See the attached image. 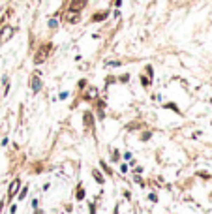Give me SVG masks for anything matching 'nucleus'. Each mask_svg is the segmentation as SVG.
Segmentation results:
<instances>
[{"mask_svg": "<svg viewBox=\"0 0 212 214\" xmlns=\"http://www.w3.org/2000/svg\"><path fill=\"white\" fill-rule=\"evenodd\" d=\"M54 53V43L51 40H43L38 43V47L32 53V64L34 66H41L49 60V56Z\"/></svg>", "mask_w": 212, "mask_h": 214, "instance_id": "1", "label": "nucleus"}, {"mask_svg": "<svg viewBox=\"0 0 212 214\" xmlns=\"http://www.w3.org/2000/svg\"><path fill=\"white\" fill-rule=\"evenodd\" d=\"M81 122H83V128L86 133H92L94 137H96V115H94V111L92 109H85L83 111V115H81Z\"/></svg>", "mask_w": 212, "mask_h": 214, "instance_id": "2", "label": "nucleus"}, {"mask_svg": "<svg viewBox=\"0 0 212 214\" xmlns=\"http://www.w3.org/2000/svg\"><path fill=\"white\" fill-rule=\"evenodd\" d=\"M28 88L32 90V94H40L43 90V79H41V72L36 70L28 77Z\"/></svg>", "mask_w": 212, "mask_h": 214, "instance_id": "3", "label": "nucleus"}, {"mask_svg": "<svg viewBox=\"0 0 212 214\" xmlns=\"http://www.w3.org/2000/svg\"><path fill=\"white\" fill-rule=\"evenodd\" d=\"M109 17H111V8L96 9V11L90 13V17H88V23H90V25H99V23H105Z\"/></svg>", "mask_w": 212, "mask_h": 214, "instance_id": "4", "label": "nucleus"}, {"mask_svg": "<svg viewBox=\"0 0 212 214\" xmlns=\"http://www.w3.org/2000/svg\"><path fill=\"white\" fill-rule=\"evenodd\" d=\"M90 0H68L66 2V13H83Z\"/></svg>", "mask_w": 212, "mask_h": 214, "instance_id": "5", "label": "nucleus"}, {"mask_svg": "<svg viewBox=\"0 0 212 214\" xmlns=\"http://www.w3.org/2000/svg\"><path fill=\"white\" fill-rule=\"evenodd\" d=\"M17 32H19V28H17V26L4 23V25H2V28H0V45H2V43H8V41L12 40Z\"/></svg>", "mask_w": 212, "mask_h": 214, "instance_id": "6", "label": "nucleus"}, {"mask_svg": "<svg viewBox=\"0 0 212 214\" xmlns=\"http://www.w3.org/2000/svg\"><path fill=\"white\" fill-rule=\"evenodd\" d=\"M21 186H23V180H21V177H13V178H12V182L8 184V199H6L8 203H12V201L17 197Z\"/></svg>", "mask_w": 212, "mask_h": 214, "instance_id": "7", "label": "nucleus"}, {"mask_svg": "<svg viewBox=\"0 0 212 214\" xmlns=\"http://www.w3.org/2000/svg\"><path fill=\"white\" fill-rule=\"evenodd\" d=\"M98 167L99 169H102V173L107 177V178H115V169H113V165H111V163H107L105 160H103V158H99V160H98Z\"/></svg>", "mask_w": 212, "mask_h": 214, "instance_id": "8", "label": "nucleus"}, {"mask_svg": "<svg viewBox=\"0 0 212 214\" xmlns=\"http://www.w3.org/2000/svg\"><path fill=\"white\" fill-rule=\"evenodd\" d=\"M90 177H92L94 182L99 184V186H103L107 182V177L102 173V169H99V167H90Z\"/></svg>", "mask_w": 212, "mask_h": 214, "instance_id": "9", "label": "nucleus"}, {"mask_svg": "<svg viewBox=\"0 0 212 214\" xmlns=\"http://www.w3.org/2000/svg\"><path fill=\"white\" fill-rule=\"evenodd\" d=\"M162 109L171 111V113H175V115H178V117H184V113H182L180 107H178L176 101H162Z\"/></svg>", "mask_w": 212, "mask_h": 214, "instance_id": "10", "label": "nucleus"}, {"mask_svg": "<svg viewBox=\"0 0 212 214\" xmlns=\"http://www.w3.org/2000/svg\"><path fill=\"white\" fill-rule=\"evenodd\" d=\"M152 137H154V132H152V130H150L148 126H147V128H143V130H139V132H137V139H139L141 143H148V141H150Z\"/></svg>", "mask_w": 212, "mask_h": 214, "instance_id": "11", "label": "nucleus"}, {"mask_svg": "<svg viewBox=\"0 0 212 214\" xmlns=\"http://www.w3.org/2000/svg\"><path fill=\"white\" fill-rule=\"evenodd\" d=\"M137 81H139V85L143 86V90H150V88H152V85H154V81H152V79H148V77L144 75L143 72L137 75Z\"/></svg>", "mask_w": 212, "mask_h": 214, "instance_id": "12", "label": "nucleus"}, {"mask_svg": "<svg viewBox=\"0 0 212 214\" xmlns=\"http://www.w3.org/2000/svg\"><path fill=\"white\" fill-rule=\"evenodd\" d=\"M66 23H68V25H79L81 23V19H83V13H68L66 17H62ZM60 19V21H62Z\"/></svg>", "mask_w": 212, "mask_h": 214, "instance_id": "13", "label": "nucleus"}, {"mask_svg": "<svg viewBox=\"0 0 212 214\" xmlns=\"http://www.w3.org/2000/svg\"><path fill=\"white\" fill-rule=\"evenodd\" d=\"M86 199V190H85V186H83V182H77V186H75V201H85Z\"/></svg>", "mask_w": 212, "mask_h": 214, "instance_id": "14", "label": "nucleus"}, {"mask_svg": "<svg viewBox=\"0 0 212 214\" xmlns=\"http://www.w3.org/2000/svg\"><path fill=\"white\" fill-rule=\"evenodd\" d=\"M109 160L113 162V163H120V162H122V150H120V149H111Z\"/></svg>", "mask_w": 212, "mask_h": 214, "instance_id": "15", "label": "nucleus"}, {"mask_svg": "<svg viewBox=\"0 0 212 214\" xmlns=\"http://www.w3.org/2000/svg\"><path fill=\"white\" fill-rule=\"evenodd\" d=\"M126 132H139V130H143V128H147V124H144V122H135V120H133V122H130V124H126Z\"/></svg>", "mask_w": 212, "mask_h": 214, "instance_id": "16", "label": "nucleus"}, {"mask_svg": "<svg viewBox=\"0 0 212 214\" xmlns=\"http://www.w3.org/2000/svg\"><path fill=\"white\" fill-rule=\"evenodd\" d=\"M60 19H57V17H51V19H47V28L51 30V32H54V30H58V26H60Z\"/></svg>", "mask_w": 212, "mask_h": 214, "instance_id": "17", "label": "nucleus"}, {"mask_svg": "<svg viewBox=\"0 0 212 214\" xmlns=\"http://www.w3.org/2000/svg\"><path fill=\"white\" fill-rule=\"evenodd\" d=\"M90 85L88 83V79L86 77H83V79H79V81H77V85H75V88H77V94H81L83 90H86V86Z\"/></svg>", "mask_w": 212, "mask_h": 214, "instance_id": "18", "label": "nucleus"}, {"mask_svg": "<svg viewBox=\"0 0 212 214\" xmlns=\"http://www.w3.org/2000/svg\"><path fill=\"white\" fill-rule=\"evenodd\" d=\"M131 81V75L126 72V73H120V75H116V85H128Z\"/></svg>", "mask_w": 212, "mask_h": 214, "instance_id": "19", "label": "nucleus"}, {"mask_svg": "<svg viewBox=\"0 0 212 214\" xmlns=\"http://www.w3.org/2000/svg\"><path fill=\"white\" fill-rule=\"evenodd\" d=\"M143 73L147 75L148 79H152V81H154V77H156V72H154V66H152V64H144V68H143Z\"/></svg>", "mask_w": 212, "mask_h": 214, "instance_id": "20", "label": "nucleus"}, {"mask_svg": "<svg viewBox=\"0 0 212 214\" xmlns=\"http://www.w3.org/2000/svg\"><path fill=\"white\" fill-rule=\"evenodd\" d=\"M92 111H94V115H96V120H98V122H102V120L107 118V111H105V109H92Z\"/></svg>", "mask_w": 212, "mask_h": 214, "instance_id": "21", "label": "nucleus"}, {"mask_svg": "<svg viewBox=\"0 0 212 214\" xmlns=\"http://www.w3.org/2000/svg\"><path fill=\"white\" fill-rule=\"evenodd\" d=\"M26 195H28V184H25V186H21V190H19V194H17V201H23V199H26Z\"/></svg>", "mask_w": 212, "mask_h": 214, "instance_id": "22", "label": "nucleus"}, {"mask_svg": "<svg viewBox=\"0 0 212 214\" xmlns=\"http://www.w3.org/2000/svg\"><path fill=\"white\" fill-rule=\"evenodd\" d=\"M130 169H131V167H130V163H128V162H120V163H118V173H120V175L130 173Z\"/></svg>", "mask_w": 212, "mask_h": 214, "instance_id": "23", "label": "nucleus"}, {"mask_svg": "<svg viewBox=\"0 0 212 214\" xmlns=\"http://www.w3.org/2000/svg\"><path fill=\"white\" fill-rule=\"evenodd\" d=\"M124 66V60H105V68H120Z\"/></svg>", "mask_w": 212, "mask_h": 214, "instance_id": "24", "label": "nucleus"}, {"mask_svg": "<svg viewBox=\"0 0 212 214\" xmlns=\"http://www.w3.org/2000/svg\"><path fill=\"white\" fill-rule=\"evenodd\" d=\"M130 171H131V173H133V175H143V173H144V167H143V165H139V163H137V165H133V167H131V169H130Z\"/></svg>", "mask_w": 212, "mask_h": 214, "instance_id": "25", "label": "nucleus"}, {"mask_svg": "<svg viewBox=\"0 0 212 214\" xmlns=\"http://www.w3.org/2000/svg\"><path fill=\"white\" fill-rule=\"evenodd\" d=\"M122 2H124V0H111V2H109V8L120 9V8H122Z\"/></svg>", "mask_w": 212, "mask_h": 214, "instance_id": "26", "label": "nucleus"}, {"mask_svg": "<svg viewBox=\"0 0 212 214\" xmlns=\"http://www.w3.org/2000/svg\"><path fill=\"white\" fill-rule=\"evenodd\" d=\"M131 158H133V152L131 150H124V152H122V162H130Z\"/></svg>", "mask_w": 212, "mask_h": 214, "instance_id": "27", "label": "nucleus"}, {"mask_svg": "<svg viewBox=\"0 0 212 214\" xmlns=\"http://www.w3.org/2000/svg\"><path fill=\"white\" fill-rule=\"evenodd\" d=\"M133 180H135V182H137L141 188H144V186H147V182H144V178H143L141 175H133Z\"/></svg>", "mask_w": 212, "mask_h": 214, "instance_id": "28", "label": "nucleus"}, {"mask_svg": "<svg viewBox=\"0 0 212 214\" xmlns=\"http://www.w3.org/2000/svg\"><path fill=\"white\" fill-rule=\"evenodd\" d=\"M68 98H70V92H68V90H62V92H58V100H60V101H66Z\"/></svg>", "mask_w": 212, "mask_h": 214, "instance_id": "29", "label": "nucleus"}, {"mask_svg": "<svg viewBox=\"0 0 212 214\" xmlns=\"http://www.w3.org/2000/svg\"><path fill=\"white\" fill-rule=\"evenodd\" d=\"M148 201L150 203H158L160 199H158V194H156V191H150V194H148Z\"/></svg>", "mask_w": 212, "mask_h": 214, "instance_id": "30", "label": "nucleus"}, {"mask_svg": "<svg viewBox=\"0 0 212 214\" xmlns=\"http://www.w3.org/2000/svg\"><path fill=\"white\" fill-rule=\"evenodd\" d=\"M150 98H152L154 101H163V98H162V94H152Z\"/></svg>", "mask_w": 212, "mask_h": 214, "instance_id": "31", "label": "nucleus"}, {"mask_svg": "<svg viewBox=\"0 0 212 214\" xmlns=\"http://www.w3.org/2000/svg\"><path fill=\"white\" fill-rule=\"evenodd\" d=\"M122 195H124V197L130 201V199H131V191H130V190H124V191H122Z\"/></svg>", "mask_w": 212, "mask_h": 214, "instance_id": "32", "label": "nucleus"}, {"mask_svg": "<svg viewBox=\"0 0 212 214\" xmlns=\"http://www.w3.org/2000/svg\"><path fill=\"white\" fill-rule=\"evenodd\" d=\"M17 212V205L15 203H12V207H9V214H15Z\"/></svg>", "mask_w": 212, "mask_h": 214, "instance_id": "33", "label": "nucleus"}, {"mask_svg": "<svg viewBox=\"0 0 212 214\" xmlns=\"http://www.w3.org/2000/svg\"><path fill=\"white\" fill-rule=\"evenodd\" d=\"M120 15H122L120 9H115V11H113V17H115V19H120Z\"/></svg>", "mask_w": 212, "mask_h": 214, "instance_id": "34", "label": "nucleus"}, {"mask_svg": "<svg viewBox=\"0 0 212 214\" xmlns=\"http://www.w3.org/2000/svg\"><path fill=\"white\" fill-rule=\"evenodd\" d=\"M88 210H90V214H96V205H94V203L88 205Z\"/></svg>", "mask_w": 212, "mask_h": 214, "instance_id": "35", "label": "nucleus"}, {"mask_svg": "<svg viewBox=\"0 0 212 214\" xmlns=\"http://www.w3.org/2000/svg\"><path fill=\"white\" fill-rule=\"evenodd\" d=\"M40 205V199H32V209H38Z\"/></svg>", "mask_w": 212, "mask_h": 214, "instance_id": "36", "label": "nucleus"}, {"mask_svg": "<svg viewBox=\"0 0 212 214\" xmlns=\"http://www.w3.org/2000/svg\"><path fill=\"white\" fill-rule=\"evenodd\" d=\"M8 143H9L8 137H2V141H0V145H2V146H8Z\"/></svg>", "mask_w": 212, "mask_h": 214, "instance_id": "37", "label": "nucleus"}, {"mask_svg": "<svg viewBox=\"0 0 212 214\" xmlns=\"http://www.w3.org/2000/svg\"><path fill=\"white\" fill-rule=\"evenodd\" d=\"M49 188H51V184H49V182H45V184H43V191H47Z\"/></svg>", "mask_w": 212, "mask_h": 214, "instance_id": "38", "label": "nucleus"}, {"mask_svg": "<svg viewBox=\"0 0 212 214\" xmlns=\"http://www.w3.org/2000/svg\"><path fill=\"white\" fill-rule=\"evenodd\" d=\"M4 205H6V203H4V201H0V214H2V210H4Z\"/></svg>", "mask_w": 212, "mask_h": 214, "instance_id": "39", "label": "nucleus"}]
</instances>
